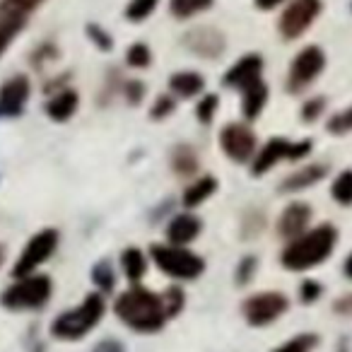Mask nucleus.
Listing matches in <instances>:
<instances>
[{
	"instance_id": "1",
	"label": "nucleus",
	"mask_w": 352,
	"mask_h": 352,
	"mask_svg": "<svg viewBox=\"0 0 352 352\" xmlns=\"http://www.w3.org/2000/svg\"><path fill=\"white\" fill-rule=\"evenodd\" d=\"M116 314L126 326L135 328L140 333L160 331L164 326V318L169 316L164 299L142 287H133L123 292L116 299Z\"/></svg>"
},
{
	"instance_id": "2",
	"label": "nucleus",
	"mask_w": 352,
	"mask_h": 352,
	"mask_svg": "<svg viewBox=\"0 0 352 352\" xmlns=\"http://www.w3.org/2000/svg\"><path fill=\"white\" fill-rule=\"evenodd\" d=\"M338 241V232L331 225H321L316 230L299 234L283 251V265L287 270H309L323 263L333 254Z\"/></svg>"
},
{
	"instance_id": "3",
	"label": "nucleus",
	"mask_w": 352,
	"mask_h": 352,
	"mask_svg": "<svg viewBox=\"0 0 352 352\" xmlns=\"http://www.w3.org/2000/svg\"><path fill=\"white\" fill-rule=\"evenodd\" d=\"M104 314V299L99 294H87L82 307L73 309V311L60 314L51 326V333L60 340H78L85 333H89L99 323Z\"/></svg>"
},
{
	"instance_id": "4",
	"label": "nucleus",
	"mask_w": 352,
	"mask_h": 352,
	"mask_svg": "<svg viewBox=\"0 0 352 352\" xmlns=\"http://www.w3.org/2000/svg\"><path fill=\"white\" fill-rule=\"evenodd\" d=\"M152 261L162 273L176 280H193L206 270V261L184 246H152Z\"/></svg>"
},
{
	"instance_id": "5",
	"label": "nucleus",
	"mask_w": 352,
	"mask_h": 352,
	"mask_svg": "<svg viewBox=\"0 0 352 352\" xmlns=\"http://www.w3.org/2000/svg\"><path fill=\"white\" fill-rule=\"evenodd\" d=\"M51 297V278L46 275H25L3 292L0 302L8 309H39Z\"/></svg>"
},
{
	"instance_id": "6",
	"label": "nucleus",
	"mask_w": 352,
	"mask_h": 352,
	"mask_svg": "<svg viewBox=\"0 0 352 352\" xmlns=\"http://www.w3.org/2000/svg\"><path fill=\"white\" fill-rule=\"evenodd\" d=\"M326 68V56L318 46H307L294 56L292 65H289L287 75V89L289 92H302L307 89L314 80L321 75V70Z\"/></svg>"
},
{
	"instance_id": "7",
	"label": "nucleus",
	"mask_w": 352,
	"mask_h": 352,
	"mask_svg": "<svg viewBox=\"0 0 352 352\" xmlns=\"http://www.w3.org/2000/svg\"><path fill=\"white\" fill-rule=\"evenodd\" d=\"M309 152H311V140L289 142V140H285V138H273V140H268V145L261 147L251 171H254V176H261L268 169H273L280 160H302Z\"/></svg>"
},
{
	"instance_id": "8",
	"label": "nucleus",
	"mask_w": 352,
	"mask_h": 352,
	"mask_svg": "<svg viewBox=\"0 0 352 352\" xmlns=\"http://www.w3.org/2000/svg\"><path fill=\"white\" fill-rule=\"evenodd\" d=\"M318 12H321V0H292L285 8V12L280 15L278 22L283 39H299L311 27V22L318 17Z\"/></svg>"
},
{
	"instance_id": "9",
	"label": "nucleus",
	"mask_w": 352,
	"mask_h": 352,
	"mask_svg": "<svg viewBox=\"0 0 352 352\" xmlns=\"http://www.w3.org/2000/svg\"><path fill=\"white\" fill-rule=\"evenodd\" d=\"M56 244H58V232L56 230H41L39 234H34L30 239V244L25 246L20 261L15 263V268H12V275H15V278L32 275L51 254H54Z\"/></svg>"
},
{
	"instance_id": "10",
	"label": "nucleus",
	"mask_w": 352,
	"mask_h": 352,
	"mask_svg": "<svg viewBox=\"0 0 352 352\" xmlns=\"http://www.w3.org/2000/svg\"><path fill=\"white\" fill-rule=\"evenodd\" d=\"M287 297L283 292H258L244 302V316L251 326H265L287 311Z\"/></svg>"
},
{
	"instance_id": "11",
	"label": "nucleus",
	"mask_w": 352,
	"mask_h": 352,
	"mask_svg": "<svg viewBox=\"0 0 352 352\" xmlns=\"http://www.w3.org/2000/svg\"><path fill=\"white\" fill-rule=\"evenodd\" d=\"M220 147L230 160L244 164L256 152V135L244 123H227L220 131Z\"/></svg>"
},
{
	"instance_id": "12",
	"label": "nucleus",
	"mask_w": 352,
	"mask_h": 352,
	"mask_svg": "<svg viewBox=\"0 0 352 352\" xmlns=\"http://www.w3.org/2000/svg\"><path fill=\"white\" fill-rule=\"evenodd\" d=\"M182 41L188 51H193L196 56L208 58V60L220 58V56L225 54V46H227L225 34L212 30V27H196V30L186 32Z\"/></svg>"
},
{
	"instance_id": "13",
	"label": "nucleus",
	"mask_w": 352,
	"mask_h": 352,
	"mask_svg": "<svg viewBox=\"0 0 352 352\" xmlns=\"http://www.w3.org/2000/svg\"><path fill=\"white\" fill-rule=\"evenodd\" d=\"M32 82L27 75H12L0 87V116H20L30 99Z\"/></svg>"
},
{
	"instance_id": "14",
	"label": "nucleus",
	"mask_w": 352,
	"mask_h": 352,
	"mask_svg": "<svg viewBox=\"0 0 352 352\" xmlns=\"http://www.w3.org/2000/svg\"><path fill=\"white\" fill-rule=\"evenodd\" d=\"M258 80H263V58H261L258 54H249V56H244V58H239L227 70L225 78H222V85L234 87L241 92V89L258 82Z\"/></svg>"
},
{
	"instance_id": "15",
	"label": "nucleus",
	"mask_w": 352,
	"mask_h": 352,
	"mask_svg": "<svg viewBox=\"0 0 352 352\" xmlns=\"http://www.w3.org/2000/svg\"><path fill=\"white\" fill-rule=\"evenodd\" d=\"M309 220H311V208L307 203H292L283 210L278 220V234L285 239H297L299 234H304Z\"/></svg>"
},
{
	"instance_id": "16",
	"label": "nucleus",
	"mask_w": 352,
	"mask_h": 352,
	"mask_svg": "<svg viewBox=\"0 0 352 352\" xmlns=\"http://www.w3.org/2000/svg\"><path fill=\"white\" fill-rule=\"evenodd\" d=\"M80 107V94L75 92L73 87H65L60 89L56 97L49 99V104H46V113H49L51 121H70V118L75 116V111H78Z\"/></svg>"
},
{
	"instance_id": "17",
	"label": "nucleus",
	"mask_w": 352,
	"mask_h": 352,
	"mask_svg": "<svg viewBox=\"0 0 352 352\" xmlns=\"http://www.w3.org/2000/svg\"><path fill=\"white\" fill-rule=\"evenodd\" d=\"M326 174H328V166H323V164L302 166V169H297L294 174H289L287 179H285L283 186H280V191H283V193L304 191V188H309V186H314V184L321 182Z\"/></svg>"
},
{
	"instance_id": "18",
	"label": "nucleus",
	"mask_w": 352,
	"mask_h": 352,
	"mask_svg": "<svg viewBox=\"0 0 352 352\" xmlns=\"http://www.w3.org/2000/svg\"><path fill=\"white\" fill-rule=\"evenodd\" d=\"M201 234V220L193 215H176L174 220L169 222V227H166V239H169V244H188V241H193L196 236Z\"/></svg>"
},
{
	"instance_id": "19",
	"label": "nucleus",
	"mask_w": 352,
	"mask_h": 352,
	"mask_svg": "<svg viewBox=\"0 0 352 352\" xmlns=\"http://www.w3.org/2000/svg\"><path fill=\"white\" fill-rule=\"evenodd\" d=\"M265 102H268V85H265L263 80H258V82L241 89V113H244V118H249V121L261 116Z\"/></svg>"
},
{
	"instance_id": "20",
	"label": "nucleus",
	"mask_w": 352,
	"mask_h": 352,
	"mask_svg": "<svg viewBox=\"0 0 352 352\" xmlns=\"http://www.w3.org/2000/svg\"><path fill=\"white\" fill-rule=\"evenodd\" d=\"M169 89L179 97L188 99V97H196L206 89V80L203 75L193 73V70H184V73H176L169 78Z\"/></svg>"
},
{
	"instance_id": "21",
	"label": "nucleus",
	"mask_w": 352,
	"mask_h": 352,
	"mask_svg": "<svg viewBox=\"0 0 352 352\" xmlns=\"http://www.w3.org/2000/svg\"><path fill=\"white\" fill-rule=\"evenodd\" d=\"M217 191V179L215 176H203V179H198L196 184H191V186L184 191V206L191 210V208H198L203 201H208V198L212 196V193Z\"/></svg>"
},
{
	"instance_id": "22",
	"label": "nucleus",
	"mask_w": 352,
	"mask_h": 352,
	"mask_svg": "<svg viewBox=\"0 0 352 352\" xmlns=\"http://www.w3.org/2000/svg\"><path fill=\"white\" fill-rule=\"evenodd\" d=\"M121 265H123V273H126V278L131 280V283H138L147 270V261H145V256H142L140 249H126L123 251Z\"/></svg>"
},
{
	"instance_id": "23",
	"label": "nucleus",
	"mask_w": 352,
	"mask_h": 352,
	"mask_svg": "<svg viewBox=\"0 0 352 352\" xmlns=\"http://www.w3.org/2000/svg\"><path fill=\"white\" fill-rule=\"evenodd\" d=\"M171 166L179 176H191L198 169V155L188 145H179L171 155Z\"/></svg>"
},
{
	"instance_id": "24",
	"label": "nucleus",
	"mask_w": 352,
	"mask_h": 352,
	"mask_svg": "<svg viewBox=\"0 0 352 352\" xmlns=\"http://www.w3.org/2000/svg\"><path fill=\"white\" fill-rule=\"evenodd\" d=\"M215 0H171L169 10L179 20H188V17L198 15V12H206L208 8H212Z\"/></svg>"
},
{
	"instance_id": "25",
	"label": "nucleus",
	"mask_w": 352,
	"mask_h": 352,
	"mask_svg": "<svg viewBox=\"0 0 352 352\" xmlns=\"http://www.w3.org/2000/svg\"><path fill=\"white\" fill-rule=\"evenodd\" d=\"M331 196L340 206H352V169L342 171L331 186Z\"/></svg>"
},
{
	"instance_id": "26",
	"label": "nucleus",
	"mask_w": 352,
	"mask_h": 352,
	"mask_svg": "<svg viewBox=\"0 0 352 352\" xmlns=\"http://www.w3.org/2000/svg\"><path fill=\"white\" fill-rule=\"evenodd\" d=\"M160 6V0H131L126 6V20L128 22H142L152 15Z\"/></svg>"
},
{
	"instance_id": "27",
	"label": "nucleus",
	"mask_w": 352,
	"mask_h": 352,
	"mask_svg": "<svg viewBox=\"0 0 352 352\" xmlns=\"http://www.w3.org/2000/svg\"><path fill=\"white\" fill-rule=\"evenodd\" d=\"M126 63L131 68H138V70H145L152 65V51L147 44H131L126 51Z\"/></svg>"
},
{
	"instance_id": "28",
	"label": "nucleus",
	"mask_w": 352,
	"mask_h": 352,
	"mask_svg": "<svg viewBox=\"0 0 352 352\" xmlns=\"http://www.w3.org/2000/svg\"><path fill=\"white\" fill-rule=\"evenodd\" d=\"M217 107H220V97H217V94H206L196 107V118L203 126H210V121L217 113Z\"/></svg>"
},
{
	"instance_id": "29",
	"label": "nucleus",
	"mask_w": 352,
	"mask_h": 352,
	"mask_svg": "<svg viewBox=\"0 0 352 352\" xmlns=\"http://www.w3.org/2000/svg\"><path fill=\"white\" fill-rule=\"evenodd\" d=\"M92 278H94V283H97L99 287L104 289V292L113 289V285H116V275H113V268L107 263V261H99V263L94 265V268H92Z\"/></svg>"
},
{
	"instance_id": "30",
	"label": "nucleus",
	"mask_w": 352,
	"mask_h": 352,
	"mask_svg": "<svg viewBox=\"0 0 352 352\" xmlns=\"http://www.w3.org/2000/svg\"><path fill=\"white\" fill-rule=\"evenodd\" d=\"M318 338L311 336V333H304V336H297L292 338L289 342H285V345H280L278 350L273 352H311L314 345H316Z\"/></svg>"
},
{
	"instance_id": "31",
	"label": "nucleus",
	"mask_w": 352,
	"mask_h": 352,
	"mask_svg": "<svg viewBox=\"0 0 352 352\" xmlns=\"http://www.w3.org/2000/svg\"><path fill=\"white\" fill-rule=\"evenodd\" d=\"M176 109V102L171 94H160V97L155 99V104H152L150 109V118H155V121H162V118L171 116Z\"/></svg>"
},
{
	"instance_id": "32",
	"label": "nucleus",
	"mask_w": 352,
	"mask_h": 352,
	"mask_svg": "<svg viewBox=\"0 0 352 352\" xmlns=\"http://www.w3.org/2000/svg\"><path fill=\"white\" fill-rule=\"evenodd\" d=\"M87 36L92 39V44L99 51H111L113 49V36L107 30H102L99 25H87Z\"/></svg>"
},
{
	"instance_id": "33",
	"label": "nucleus",
	"mask_w": 352,
	"mask_h": 352,
	"mask_svg": "<svg viewBox=\"0 0 352 352\" xmlns=\"http://www.w3.org/2000/svg\"><path fill=\"white\" fill-rule=\"evenodd\" d=\"M347 131H352V107L336 113V116L328 121V133H333V135H342V133H347Z\"/></svg>"
},
{
	"instance_id": "34",
	"label": "nucleus",
	"mask_w": 352,
	"mask_h": 352,
	"mask_svg": "<svg viewBox=\"0 0 352 352\" xmlns=\"http://www.w3.org/2000/svg\"><path fill=\"white\" fill-rule=\"evenodd\" d=\"M123 94H126L128 104L138 107V104L145 99V82H140V80H128V82L123 85Z\"/></svg>"
},
{
	"instance_id": "35",
	"label": "nucleus",
	"mask_w": 352,
	"mask_h": 352,
	"mask_svg": "<svg viewBox=\"0 0 352 352\" xmlns=\"http://www.w3.org/2000/svg\"><path fill=\"white\" fill-rule=\"evenodd\" d=\"M323 109H326V99H323V97H314V99H309V102L302 107V118H304V121H307V123L316 121V118L323 113Z\"/></svg>"
},
{
	"instance_id": "36",
	"label": "nucleus",
	"mask_w": 352,
	"mask_h": 352,
	"mask_svg": "<svg viewBox=\"0 0 352 352\" xmlns=\"http://www.w3.org/2000/svg\"><path fill=\"white\" fill-rule=\"evenodd\" d=\"M164 307H166V314L169 316H176L179 309L184 307V292L179 287H171L169 292L164 294Z\"/></svg>"
},
{
	"instance_id": "37",
	"label": "nucleus",
	"mask_w": 352,
	"mask_h": 352,
	"mask_svg": "<svg viewBox=\"0 0 352 352\" xmlns=\"http://www.w3.org/2000/svg\"><path fill=\"white\" fill-rule=\"evenodd\" d=\"M254 270H256V258H254V256H246V258L241 261L239 270H236V283H239V285L249 283V278L254 275Z\"/></svg>"
},
{
	"instance_id": "38",
	"label": "nucleus",
	"mask_w": 352,
	"mask_h": 352,
	"mask_svg": "<svg viewBox=\"0 0 352 352\" xmlns=\"http://www.w3.org/2000/svg\"><path fill=\"white\" fill-rule=\"evenodd\" d=\"M318 294H321V285L314 283V280H307V283L302 285V289H299V297H302V302H307V304L316 302Z\"/></svg>"
},
{
	"instance_id": "39",
	"label": "nucleus",
	"mask_w": 352,
	"mask_h": 352,
	"mask_svg": "<svg viewBox=\"0 0 352 352\" xmlns=\"http://www.w3.org/2000/svg\"><path fill=\"white\" fill-rule=\"evenodd\" d=\"M336 311L352 316V294H347V297H342L340 302H336Z\"/></svg>"
},
{
	"instance_id": "40",
	"label": "nucleus",
	"mask_w": 352,
	"mask_h": 352,
	"mask_svg": "<svg viewBox=\"0 0 352 352\" xmlns=\"http://www.w3.org/2000/svg\"><path fill=\"white\" fill-rule=\"evenodd\" d=\"M94 352H123V347L118 345V342H113V340H107V342H102V345H99Z\"/></svg>"
},
{
	"instance_id": "41",
	"label": "nucleus",
	"mask_w": 352,
	"mask_h": 352,
	"mask_svg": "<svg viewBox=\"0 0 352 352\" xmlns=\"http://www.w3.org/2000/svg\"><path fill=\"white\" fill-rule=\"evenodd\" d=\"M280 3H283V0H256V8H261V10H273Z\"/></svg>"
},
{
	"instance_id": "42",
	"label": "nucleus",
	"mask_w": 352,
	"mask_h": 352,
	"mask_svg": "<svg viewBox=\"0 0 352 352\" xmlns=\"http://www.w3.org/2000/svg\"><path fill=\"white\" fill-rule=\"evenodd\" d=\"M345 275H347V278L352 280V254L347 256V261H345Z\"/></svg>"
},
{
	"instance_id": "43",
	"label": "nucleus",
	"mask_w": 352,
	"mask_h": 352,
	"mask_svg": "<svg viewBox=\"0 0 352 352\" xmlns=\"http://www.w3.org/2000/svg\"><path fill=\"white\" fill-rule=\"evenodd\" d=\"M3 256H6V249H3V246H0V263H3Z\"/></svg>"
}]
</instances>
